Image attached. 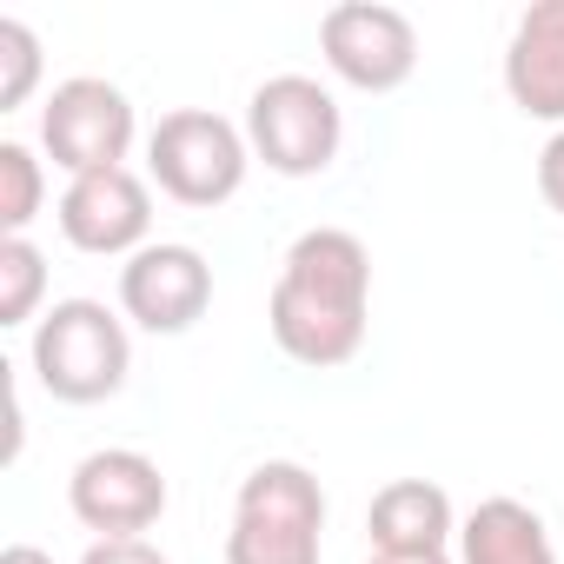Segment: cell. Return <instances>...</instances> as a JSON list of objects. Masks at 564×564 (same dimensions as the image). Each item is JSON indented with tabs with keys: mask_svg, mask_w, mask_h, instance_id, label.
<instances>
[{
	"mask_svg": "<svg viewBox=\"0 0 564 564\" xmlns=\"http://www.w3.org/2000/svg\"><path fill=\"white\" fill-rule=\"evenodd\" d=\"M458 564H557V551L524 498H485L458 524Z\"/></svg>",
	"mask_w": 564,
	"mask_h": 564,
	"instance_id": "13",
	"label": "cell"
},
{
	"mask_svg": "<svg viewBox=\"0 0 564 564\" xmlns=\"http://www.w3.org/2000/svg\"><path fill=\"white\" fill-rule=\"evenodd\" d=\"M339 140H346L339 100L313 74H272L265 87H252L246 147H252V160H265V173L313 180V173H326L339 160Z\"/></svg>",
	"mask_w": 564,
	"mask_h": 564,
	"instance_id": "4",
	"label": "cell"
},
{
	"mask_svg": "<svg viewBox=\"0 0 564 564\" xmlns=\"http://www.w3.org/2000/svg\"><path fill=\"white\" fill-rule=\"evenodd\" d=\"M246 166H252V147L226 113L180 107V113H160V127L147 133V173L180 206H226L246 186Z\"/></svg>",
	"mask_w": 564,
	"mask_h": 564,
	"instance_id": "5",
	"label": "cell"
},
{
	"mask_svg": "<svg viewBox=\"0 0 564 564\" xmlns=\"http://www.w3.org/2000/svg\"><path fill=\"white\" fill-rule=\"evenodd\" d=\"M505 94L524 120L564 127V0H538L518 14L505 47Z\"/></svg>",
	"mask_w": 564,
	"mask_h": 564,
	"instance_id": "11",
	"label": "cell"
},
{
	"mask_svg": "<svg viewBox=\"0 0 564 564\" xmlns=\"http://www.w3.org/2000/svg\"><path fill=\"white\" fill-rule=\"evenodd\" d=\"M133 133H140V127H133V100H127L113 80H100V74L61 80V87L47 94V107H41V147H47V160H54L67 180L127 166Z\"/></svg>",
	"mask_w": 564,
	"mask_h": 564,
	"instance_id": "6",
	"label": "cell"
},
{
	"mask_svg": "<svg viewBox=\"0 0 564 564\" xmlns=\"http://www.w3.org/2000/svg\"><path fill=\"white\" fill-rule=\"evenodd\" d=\"M80 564H173L166 551H153L147 538H94Z\"/></svg>",
	"mask_w": 564,
	"mask_h": 564,
	"instance_id": "17",
	"label": "cell"
},
{
	"mask_svg": "<svg viewBox=\"0 0 564 564\" xmlns=\"http://www.w3.org/2000/svg\"><path fill=\"white\" fill-rule=\"evenodd\" d=\"M47 293V252L34 239H0V326H28Z\"/></svg>",
	"mask_w": 564,
	"mask_h": 564,
	"instance_id": "15",
	"label": "cell"
},
{
	"mask_svg": "<svg viewBox=\"0 0 564 564\" xmlns=\"http://www.w3.org/2000/svg\"><path fill=\"white\" fill-rule=\"evenodd\" d=\"M61 232L67 246L94 252V259H133L140 246H153V193L133 166H107V173H80L61 193Z\"/></svg>",
	"mask_w": 564,
	"mask_h": 564,
	"instance_id": "10",
	"label": "cell"
},
{
	"mask_svg": "<svg viewBox=\"0 0 564 564\" xmlns=\"http://www.w3.org/2000/svg\"><path fill=\"white\" fill-rule=\"evenodd\" d=\"M538 193H544V206L564 219V127L544 140V153H538Z\"/></svg>",
	"mask_w": 564,
	"mask_h": 564,
	"instance_id": "18",
	"label": "cell"
},
{
	"mask_svg": "<svg viewBox=\"0 0 564 564\" xmlns=\"http://www.w3.org/2000/svg\"><path fill=\"white\" fill-rule=\"evenodd\" d=\"M366 564H452L445 551H372Z\"/></svg>",
	"mask_w": 564,
	"mask_h": 564,
	"instance_id": "19",
	"label": "cell"
},
{
	"mask_svg": "<svg viewBox=\"0 0 564 564\" xmlns=\"http://www.w3.org/2000/svg\"><path fill=\"white\" fill-rule=\"evenodd\" d=\"M319 531H326L319 478L293 458H265L239 485L226 564H319Z\"/></svg>",
	"mask_w": 564,
	"mask_h": 564,
	"instance_id": "2",
	"label": "cell"
},
{
	"mask_svg": "<svg viewBox=\"0 0 564 564\" xmlns=\"http://www.w3.org/2000/svg\"><path fill=\"white\" fill-rule=\"evenodd\" d=\"M67 505L87 531L100 538H140L160 524L166 511V478L147 452L133 445H107V452H87L67 478Z\"/></svg>",
	"mask_w": 564,
	"mask_h": 564,
	"instance_id": "9",
	"label": "cell"
},
{
	"mask_svg": "<svg viewBox=\"0 0 564 564\" xmlns=\"http://www.w3.org/2000/svg\"><path fill=\"white\" fill-rule=\"evenodd\" d=\"M372 551H445L458 538V511L432 478H392L366 511Z\"/></svg>",
	"mask_w": 564,
	"mask_h": 564,
	"instance_id": "12",
	"label": "cell"
},
{
	"mask_svg": "<svg viewBox=\"0 0 564 564\" xmlns=\"http://www.w3.org/2000/svg\"><path fill=\"white\" fill-rule=\"evenodd\" d=\"M0 564H54L41 544H8V551H0Z\"/></svg>",
	"mask_w": 564,
	"mask_h": 564,
	"instance_id": "20",
	"label": "cell"
},
{
	"mask_svg": "<svg viewBox=\"0 0 564 564\" xmlns=\"http://www.w3.org/2000/svg\"><path fill=\"white\" fill-rule=\"evenodd\" d=\"M41 199H47V173L34 147L0 140V226H8V239H28V226L41 219Z\"/></svg>",
	"mask_w": 564,
	"mask_h": 564,
	"instance_id": "14",
	"label": "cell"
},
{
	"mask_svg": "<svg viewBox=\"0 0 564 564\" xmlns=\"http://www.w3.org/2000/svg\"><path fill=\"white\" fill-rule=\"evenodd\" d=\"M41 87V41L28 21H0V113L28 107V94Z\"/></svg>",
	"mask_w": 564,
	"mask_h": 564,
	"instance_id": "16",
	"label": "cell"
},
{
	"mask_svg": "<svg viewBox=\"0 0 564 564\" xmlns=\"http://www.w3.org/2000/svg\"><path fill=\"white\" fill-rule=\"evenodd\" d=\"M28 359H34V379H41L47 399H61V405H100L133 372L127 319L107 313L100 300H61L54 313H41Z\"/></svg>",
	"mask_w": 564,
	"mask_h": 564,
	"instance_id": "3",
	"label": "cell"
},
{
	"mask_svg": "<svg viewBox=\"0 0 564 564\" xmlns=\"http://www.w3.org/2000/svg\"><path fill=\"white\" fill-rule=\"evenodd\" d=\"M326 67L359 94H399L419 74V28L386 0H346L319 21Z\"/></svg>",
	"mask_w": 564,
	"mask_h": 564,
	"instance_id": "7",
	"label": "cell"
},
{
	"mask_svg": "<svg viewBox=\"0 0 564 564\" xmlns=\"http://www.w3.org/2000/svg\"><path fill=\"white\" fill-rule=\"evenodd\" d=\"M206 306H213V265L199 246L153 239L120 265V313L153 339L193 333L206 319Z\"/></svg>",
	"mask_w": 564,
	"mask_h": 564,
	"instance_id": "8",
	"label": "cell"
},
{
	"mask_svg": "<svg viewBox=\"0 0 564 564\" xmlns=\"http://www.w3.org/2000/svg\"><path fill=\"white\" fill-rule=\"evenodd\" d=\"M372 313V252L346 226H313L279 259V286L265 306V326L293 366L333 372L359 359Z\"/></svg>",
	"mask_w": 564,
	"mask_h": 564,
	"instance_id": "1",
	"label": "cell"
}]
</instances>
